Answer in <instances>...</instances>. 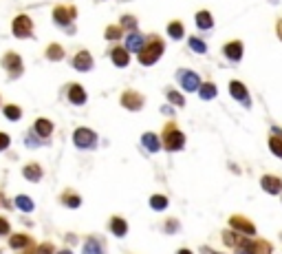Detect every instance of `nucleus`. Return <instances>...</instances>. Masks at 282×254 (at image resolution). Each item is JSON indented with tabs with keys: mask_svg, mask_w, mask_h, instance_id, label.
Masks as SVG:
<instances>
[{
	"mask_svg": "<svg viewBox=\"0 0 282 254\" xmlns=\"http://www.w3.org/2000/svg\"><path fill=\"white\" fill-rule=\"evenodd\" d=\"M163 49H166V44H163L161 38H152L150 42L146 44L141 51H139V62L143 67H150V64H155L159 58L163 55Z\"/></svg>",
	"mask_w": 282,
	"mask_h": 254,
	"instance_id": "nucleus-1",
	"label": "nucleus"
},
{
	"mask_svg": "<svg viewBox=\"0 0 282 254\" xmlns=\"http://www.w3.org/2000/svg\"><path fill=\"white\" fill-rule=\"evenodd\" d=\"M236 252L238 254H271V246L265 241V239H258V241L240 239L238 246H236Z\"/></svg>",
	"mask_w": 282,
	"mask_h": 254,
	"instance_id": "nucleus-2",
	"label": "nucleus"
},
{
	"mask_svg": "<svg viewBox=\"0 0 282 254\" xmlns=\"http://www.w3.org/2000/svg\"><path fill=\"white\" fill-rule=\"evenodd\" d=\"M183 144H186V135L174 124H168L166 130H163V146H166L168 150H181Z\"/></svg>",
	"mask_w": 282,
	"mask_h": 254,
	"instance_id": "nucleus-3",
	"label": "nucleus"
},
{
	"mask_svg": "<svg viewBox=\"0 0 282 254\" xmlns=\"http://www.w3.org/2000/svg\"><path fill=\"white\" fill-rule=\"evenodd\" d=\"M73 141L78 148H95L97 135H95V130H91V128H78L73 135Z\"/></svg>",
	"mask_w": 282,
	"mask_h": 254,
	"instance_id": "nucleus-4",
	"label": "nucleus"
},
{
	"mask_svg": "<svg viewBox=\"0 0 282 254\" xmlns=\"http://www.w3.org/2000/svg\"><path fill=\"white\" fill-rule=\"evenodd\" d=\"M2 67L9 71V78H18V75H22V58L13 51H9L2 58Z\"/></svg>",
	"mask_w": 282,
	"mask_h": 254,
	"instance_id": "nucleus-5",
	"label": "nucleus"
},
{
	"mask_svg": "<svg viewBox=\"0 0 282 254\" xmlns=\"http://www.w3.org/2000/svg\"><path fill=\"white\" fill-rule=\"evenodd\" d=\"M33 33V24L29 16H18L13 20V35L16 38H29Z\"/></svg>",
	"mask_w": 282,
	"mask_h": 254,
	"instance_id": "nucleus-6",
	"label": "nucleus"
},
{
	"mask_svg": "<svg viewBox=\"0 0 282 254\" xmlns=\"http://www.w3.org/2000/svg\"><path fill=\"white\" fill-rule=\"evenodd\" d=\"M121 106L128 111H139L143 106V95L137 91H124L121 93Z\"/></svg>",
	"mask_w": 282,
	"mask_h": 254,
	"instance_id": "nucleus-7",
	"label": "nucleus"
},
{
	"mask_svg": "<svg viewBox=\"0 0 282 254\" xmlns=\"http://www.w3.org/2000/svg\"><path fill=\"white\" fill-rule=\"evenodd\" d=\"M179 80L186 91H198L201 89V78L194 71H179Z\"/></svg>",
	"mask_w": 282,
	"mask_h": 254,
	"instance_id": "nucleus-8",
	"label": "nucleus"
},
{
	"mask_svg": "<svg viewBox=\"0 0 282 254\" xmlns=\"http://www.w3.org/2000/svg\"><path fill=\"white\" fill-rule=\"evenodd\" d=\"M75 18V9L73 7H55L53 9V20L60 24V27H69L71 20Z\"/></svg>",
	"mask_w": 282,
	"mask_h": 254,
	"instance_id": "nucleus-9",
	"label": "nucleus"
},
{
	"mask_svg": "<svg viewBox=\"0 0 282 254\" xmlns=\"http://www.w3.org/2000/svg\"><path fill=\"white\" fill-rule=\"evenodd\" d=\"M229 93H232L234 100H238V102H243L245 106H249V93H247V89H245L243 82H238V80L229 82Z\"/></svg>",
	"mask_w": 282,
	"mask_h": 254,
	"instance_id": "nucleus-10",
	"label": "nucleus"
},
{
	"mask_svg": "<svg viewBox=\"0 0 282 254\" xmlns=\"http://www.w3.org/2000/svg\"><path fill=\"white\" fill-rule=\"evenodd\" d=\"M73 67L78 71H91L93 69V55H91L89 51H80L73 58Z\"/></svg>",
	"mask_w": 282,
	"mask_h": 254,
	"instance_id": "nucleus-11",
	"label": "nucleus"
},
{
	"mask_svg": "<svg viewBox=\"0 0 282 254\" xmlns=\"http://www.w3.org/2000/svg\"><path fill=\"white\" fill-rule=\"evenodd\" d=\"M229 226H232L234 230H238V232H245V235H254L256 232L254 223H251L249 219H245V217H232V219H229Z\"/></svg>",
	"mask_w": 282,
	"mask_h": 254,
	"instance_id": "nucleus-12",
	"label": "nucleus"
},
{
	"mask_svg": "<svg viewBox=\"0 0 282 254\" xmlns=\"http://www.w3.org/2000/svg\"><path fill=\"white\" fill-rule=\"evenodd\" d=\"M260 186H263L265 192H269V195H278L282 190V181L278 177H271V175H265L263 179H260Z\"/></svg>",
	"mask_w": 282,
	"mask_h": 254,
	"instance_id": "nucleus-13",
	"label": "nucleus"
},
{
	"mask_svg": "<svg viewBox=\"0 0 282 254\" xmlns=\"http://www.w3.org/2000/svg\"><path fill=\"white\" fill-rule=\"evenodd\" d=\"M223 51H225V55H227L232 62H238V60L243 58V42H238V40H234V42H227Z\"/></svg>",
	"mask_w": 282,
	"mask_h": 254,
	"instance_id": "nucleus-14",
	"label": "nucleus"
},
{
	"mask_svg": "<svg viewBox=\"0 0 282 254\" xmlns=\"http://www.w3.org/2000/svg\"><path fill=\"white\" fill-rule=\"evenodd\" d=\"M69 102L71 104H75V106H82L86 102V91L82 89L80 84H73L69 89Z\"/></svg>",
	"mask_w": 282,
	"mask_h": 254,
	"instance_id": "nucleus-15",
	"label": "nucleus"
},
{
	"mask_svg": "<svg viewBox=\"0 0 282 254\" xmlns=\"http://www.w3.org/2000/svg\"><path fill=\"white\" fill-rule=\"evenodd\" d=\"M112 62H115V67H119V69L128 67V62H130V55H128V49H124V47L112 49Z\"/></svg>",
	"mask_w": 282,
	"mask_h": 254,
	"instance_id": "nucleus-16",
	"label": "nucleus"
},
{
	"mask_svg": "<svg viewBox=\"0 0 282 254\" xmlns=\"http://www.w3.org/2000/svg\"><path fill=\"white\" fill-rule=\"evenodd\" d=\"M31 237L27 235H13L11 239H9V248L11 250H22V248H31Z\"/></svg>",
	"mask_w": 282,
	"mask_h": 254,
	"instance_id": "nucleus-17",
	"label": "nucleus"
},
{
	"mask_svg": "<svg viewBox=\"0 0 282 254\" xmlns=\"http://www.w3.org/2000/svg\"><path fill=\"white\" fill-rule=\"evenodd\" d=\"M110 230H112V235L115 237H126V232H128L126 219H121V217H112L110 219Z\"/></svg>",
	"mask_w": 282,
	"mask_h": 254,
	"instance_id": "nucleus-18",
	"label": "nucleus"
},
{
	"mask_svg": "<svg viewBox=\"0 0 282 254\" xmlns=\"http://www.w3.org/2000/svg\"><path fill=\"white\" fill-rule=\"evenodd\" d=\"M146 44H143V35L141 33H135L132 31L130 35L126 38V49L128 51H141Z\"/></svg>",
	"mask_w": 282,
	"mask_h": 254,
	"instance_id": "nucleus-19",
	"label": "nucleus"
},
{
	"mask_svg": "<svg viewBox=\"0 0 282 254\" xmlns=\"http://www.w3.org/2000/svg\"><path fill=\"white\" fill-rule=\"evenodd\" d=\"M22 175H24V179H29V181H40L42 179V168H40L38 164H27Z\"/></svg>",
	"mask_w": 282,
	"mask_h": 254,
	"instance_id": "nucleus-20",
	"label": "nucleus"
},
{
	"mask_svg": "<svg viewBox=\"0 0 282 254\" xmlns=\"http://www.w3.org/2000/svg\"><path fill=\"white\" fill-rule=\"evenodd\" d=\"M33 130L38 133L40 137H49L51 133H53V124H51L49 120H44V118H40L38 122H35V126H33Z\"/></svg>",
	"mask_w": 282,
	"mask_h": 254,
	"instance_id": "nucleus-21",
	"label": "nucleus"
},
{
	"mask_svg": "<svg viewBox=\"0 0 282 254\" xmlns=\"http://www.w3.org/2000/svg\"><path fill=\"white\" fill-rule=\"evenodd\" d=\"M141 144L146 146L150 152H157L159 148H161V141H159V137L155 133H146V135H143L141 137Z\"/></svg>",
	"mask_w": 282,
	"mask_h": 254,
	"instance_id": "nucleus-22",
	"label": "nucleus"
},
{
	"mask_svg": "<svg viewBox=\"0 0 282 254\" xmlns=\"http://www.w3.org/2000/svg\"><path fill=\"white\" fill-rule=\"evenodd\" d=\"M196 24H198V29H212L214 18L209 16V11H198L196 13Z\"/></svg>",
	"mask_w": 282,
	"mask_h": 254,
	"instance_id": "nucleus-23",
	"label": "nucleus"
},
{
	"mask_svg": "<svg viewBox=\"0 0 282 254\" xmlns=\"http://www.w3.org/2000/svg\"><path fill=\"white\" fill-rule=\"evenodd\" d=\"M198 95H201V100H214L216 98V86L212 82H205L201 89H198Z\"/></svg>",
	"mask_w": 282,
	"mask_h": 254,
	"instance_id": "nucleus-24",
	"label": "nucleus"
},
{
	"mask_svg": "<svg viewBox=\"0 0 282 254\" xmlns=\"http://www.w3.org/2000/svg\"><path fill=\"white\" fill-rule=\"evenodd\" d=\"M168 35L174 40H181L183 38V22H179V20H174V22L168 24Z\"/></svg>",
	"mask_w": 282,
	"mask_h": 254,
	"instance_id": "nucleus-25",
	"label": "nucleus"
},
{
	"mask_svg": "<svg viewBox=\"0 0 282 254\" xmlns=\"http://www.w3.org/2000/svg\"><path fill=\"white\" fill-rule=\"evenodd\" d=\"M4 118L11 120V122H18L22 118V111H20V106H16V104H9V106H4Z\"/></svg>",
	"mask_w": 282,
	"mask_h": 254,
	"instance_id": "nucleus-26",
	"label": "nucleus"
},
{
	"mask_svg": "<svg viewBox=\"0 0 282 254\" xmlns=\"http://www.w3.org/2000/svg\"><path fill=\"white\" fill-rule=\"evenodd\" d=\"M47 58H49V60H55V62H58V60H62V58H64V49L60 47V44H49V49H47Z\"/></svg>",
	"mask_w": 282,
	"mask_h": 254,
	"instance_id": "nucleus-27",
	"label": "nucleus"
},
{
	"mask_svg": "<svg viewBox=\"0 0 282 254\" xmlns=\"http://www.w3.org/2000/svg\"><path fill=\"white\" fill-rule=\"evenodd\" d=\"M150 208L152 210H166L168 208V197H163V195L150 197Z\"/></svg>",
	"mask_w": 282,
	"mask_h": 254,
	"instance_id": "nucleus-28",
	"label": "nucleus"
},
{
	"mask_svg": "<svg viewBox=\"0 0 282 254\" xmlns=\"http://www.w3.org/2000/svg\"><path fill=\"white\" fill-rule=\"evenodd\" d=\"M84 254H104L99 241H97V239H89V241L84 243Z\"/></svg>",
	"mask_w": 282,
	"mask_h": 254,
	"instance_id": "nucleus-29",
	"label": "nucleus"
},
{
	"mask_svg": "<svg viewBox=\"0 0 282 254\" xmlns=\"http://www.w3.org/2000/svg\"><path fill=\"white\" fill-rule=\"evenodd\" d=\"M16 206H18V210H22V212H31L33 210V201L29 199V197H24V195L16 197Z\"/></svg>",
	"mask_w": 282,
	"mask_h": 254,
	"instance_id": "nucleus-30",
	"label": "nucleus"
},
{
	"mask_svg": "<svg viewBox=\"0 0 282 254\" xmlns=\"http://www.w3.org/2000/svg\"><path fill=\"white\" fill-rule=\"evenodd\" d=\"M269 148H271V152H274L276 157H280V159H282V139H280V137H276V135L269 137Z\"/></svg>",
	"mask_w": 282,
	"mask_h": 254,
	"instance_id": "nucleus-31",
	"label": "nucleus"
},
{
	"mask_svg": "<svg viewBox=\"0 0 282 254\" xmlns=\"http://www.w3.org/2000/svg\"><path fill=\"white\" fill-rule=\"evenodd\" d=\"M62 203H66L69 208H80L82 199L75 195V192H64V195H62Z\"/></svg>",
	"mask_w": 282,
	"mask_h": 254,
	"instance_id": "nucleus-32",
	"label": "nucleus"
},
{
	"mask_svg": "<svg viewBox=\"0 0 282 254\" xmlns=\"http://www.w3.org/2000/svg\"><path fill=\"white\" fill-rule=\"evenodd\" d=\"M189 49L196 51V53H205V51H207L205 42H203V40H198V38H189Z\"/></svg>",
	"mask_w": 282,
	"mask_h": 254,
	"instance_id": "nucleus-33",
	"label": "nucleus"
},
{
	"mask_svg": "<svg viewBox=\"0 0 282 254\" xmlns=\"http://www.w3.org/2000/svg\"><path fill=\"white\" fill-rule=\"evenodd\" d=\"M121 33H124V29H121V27H115V24H112V27H108V29H106V38H108V40H117V38H121Z\"/></svg>",
	"mask_w": 282,
	"mask_h": 254,
	"instance_id": "nucleus-34",
	"label": "nucleus"
},
{
	"mask_svg": "<svg viewBox=\"0 0 282 254\" xmlns=\"http://www.w3.org/2000/svg\"><path fill=\"white\" fill-rule=\"evenodd\" d=\"M223 241L227 243V246H232V248H236L238 246V241H240V237H236L234 232H229V230H225L223 232Z\"/></svg>",
	"mask_w": 282,
	"mask_h": 254,
	"instance_id": "nucleus-35",
	"label": "nucleus"
},
{
	"mask_svg": "<svg viewBox=\"0 0 282 254\" xmlns=\"http://www.w3.org/2000/svg\"><path fill=\"white\" fill-rule=\"evenodd\" d=\"M168 98H170V102H172V104H177V106H183V104H186L183 95L177 93V91H170V93H168Z\"/></svg>",
	"mask_w": 282,
	"mask_h": 254,
	"instance_id": "nucleus-36",
	"label": "nucleus"
},
{
	"mask_svg": "<svg viewBox=\"0 0 282 254\" xmlns=\"http://www.w3.org/2000/svg\"><path fill=\"white\" fill-rule=\"evenodd\" d=\"M35 254H53V246L51 243H42V246H38Z\"/></svg>",
	"mask_w": 282,
	"mask_h": 254,
	"instance_id": "nucleus-37",
	"label": "nucleus"
},
{
	"mask_svg": "<svg viewBox=\"0 0 282 254\" xmlns=\"http://www.w3.org/2000/svg\"><path fill=\"white\" fill-rule=\"evenodd\" d=\"M121 27H128V29H135V27H137V20H135V18H130V16H126V18H121Z\"/></svg>",
	"mask_w": 282,
	"mask_h": 254,
	"instance_id": "nucleus-38",
	"label": "nucleus"
},
{
	"mask_svg": "<svg viewBox=\"0 0 282 254\" xmlns=\"http://www.w3.org/2000/svg\"><path fill=\"white\" fill-rule=\"evenodd\" d=\"M9 144H11V139H9V135H7V133H0V150L9 148Z\"/></svg>",
	"mask_w": 282,
	"mask_h": 254,
	"instance_id": "nucleus-39",
	"label": "nucleus"
},
{
	"mask_svg": "<svg viewBox=\"0 0 282 254\" xmlns=\"http://www.w3.org/2000/svg\"><path fill=\"white\" fill-rule=\"evenodd\" d=\"M2 235H9V221L4 217H0V237Z\"/></svg>",
	"mask_w": 282,
	"mask_h": 254,
	"instance_id": "nucleus-40",
	"label": "nucleus"
},
{
	"mask_svg": "<svg viewBox=\"0 0 282 254\" xmlns=\"http://www.w3.org/2000/svg\"><path fill=\"white\" fill-rule=\"evenodd\" d=\"M177 228H179V226H177V221L170 219V221H168V226H166V230H168V232H174Z\"/></svg>",
	"mask_w": 282,
	"mask_h": 254,
	"instance_id": "nucleus-41",
	"label": "nucleus"
},
{
	"mask_svg": "<svg viewBox=\"0 0 282 254\" xmlns=\"http://www.w3.org/2000/svg\"><path fill=\"white\" fill-rule=\"evenodd\" d=\"M201 254H220V252H214L212 248H207V246H203L201 248Z\"/></svg>",
	"mask_w": 282,
	"mask_h": 254,
	"instance_id": "nucleus-42",
	"label": "nucleus"
},
{
	"mask_svg": "<svg viewBox=\"0 0 282 254\" xmlns=\"http://www.w3.org/2000/svg\"><path fill=\"white\" fill-rule=\"evenodd\" d=\"M276 27H278V29H276V31H278V38L282 40V20H278V24H276Z\"/></svg>",
	"mask_w": 282,
	"mask_h": 254,
	"instance_id": "nucleus-43",
	"label": "nucleus"
},
{
	"mask_svg": "<svg viewBox=\"0 0 282 254\" xmlns=\"http://www.w3.org/2000/svg\"><path fill=\"white\" fill-rule=\"evenodd\" d=\"M0 206H4V195L0 192Z\"/></svg>",
	"mask_w": 282,
	"mask_h": 254,
	"instance_id": "nucleus-44",
	"label": "nucleus"
},
{
	"mask_svg": "<svg viewBox=\"0 0 282 254\" xmlns=\"http://www.w3.org/2000/svg\"><path fill=\"white\" fill-rule=\"evenodd\" d=\"M177 254H192V252H189V250H179Z\"/></svg>",
	"mask_w": 282,
	"mask_h": 254,
	"instance_id": "nucleus-45",
	"label": "nucleus"
},
{
	"mask_svg": "<svg viewBox=\"0 0 282 254\" xmlns=\"http://www.w3.org/2000/svg\"><path fill=\"white\" fill-rule=\"evenodd\" d=\"M58 254H73V252H71V250H60Z\"/></svg>",
	"mask_w": 282,
	"mask_h": 254,
	"instance_id": "nucleus-46",
	"label": "nucleus"
}]
</instances>
